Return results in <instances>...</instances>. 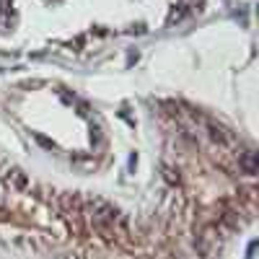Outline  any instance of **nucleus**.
I'll return each mask as SVG.
<instances>
[{
	"label": "nucleus",
	"mask_w": 259,
	"mask_h": 259,
	"mask_svg": "<svg viewBox=\"0 0 259 259\" xmlns=\"http://www.w3.org/2000/svg\"><path fill=\"white\" fill-rule=\"evenodd\" d=\"M207 135L218 148H233V143H236V138L228 133V130L223 124H215V122H207Z\"/></svg>",
	"instance_id": "obj_1"
},
{
	"label": "nucleus",
	"mask_w": 259,
	"mask_h": 259,
	"mask_svg": "<svg viewBox=\"0 0 259 259\" xmlns=\"http://www.w3.org/2000/svg\"><path fill=\"white\" fill-rule=\"evenodd\" d=\"M239 166H241L244 174L254 177L256 171H259V156H256V150H251V148L241 150V153H239Z\"/></svg>",
	"instance_id": "obj_2"
},
{
	"label": "nucleus",
	"mask_w": 259,
	"mask_h": 259,
	"mask_svg": "<svg viewBox=\"0 0 259 259\" xmlns=\"http://www.w3.org/2000/svg\"><path fill=\"white\" fill-rule=\"evenodd\" d=\"M60 205H62V212H68V215H75L80 212V197H78V192H62V197H60Z\"/></svg>",
	"instance_id": "obj_3"
},
{
	"label": "nucleus",
	"mask_w": 259,
	"mask_h": 259,
	"mask_svg": "<svg viewBox=\"0 0 259 259\" xmlns=\"http://www.w3.org/2000/svg\"><path fill=\"white\" fill-rule=\"evenodd\" d=\"M8 179H11V184H13L18 192H24V189L29 187V179H26V174H24L21 168H13L11 174H8Z\"/></svg>",
	"instance_id": "obj_4"
},
{
	"label": "nucleus",
	"mask_w": 259,
	"mask_h": 259,
	"mask_svg": "<svg viewBox=\"0 0 259 259\" xmlns=\"http://www.w3.org/2000/svg\"><path fill=\"white\" fill-rule=\"evenodd\" d=\"M161 177H163L171 187H177V184H179V171H177V168H171L168 163H163V166H161Z\"/></svg>",
	"instance_id": "obj_5"
},
{
	"label": "nucleus",
	"mask_w": 259,
	"mask_h": 259,
	"mask_svg": "<svg viewBox=\"0 0 259 259\" xmlns=\"http://www.w3.org/2000/svg\"><path fill=\"white\" fill-rule=\"evenodd\" d=\"M223 223H226L228 228H239V226H241V221L236 218L233 210H226V212H223Z\"/></svg>",
	"instance_id": "obj_6"
},
{
	"label": "nucleus",
	"mask_w": 259,
	"mask_h": 259,
	"mask_svg": "<svg viewBox=\"0 0 259 259\" xmlns=\"http://www.w3.org/2000/svg\"><path fill=\"white\" fill-rule=\"evenodd\" d=\"M34 140L41 145V148H47V150H55V143L50 140V138H45V135H39V133H34Z\"/></svg>",
	"instance_id": "obj_7"
}]
</instances>
